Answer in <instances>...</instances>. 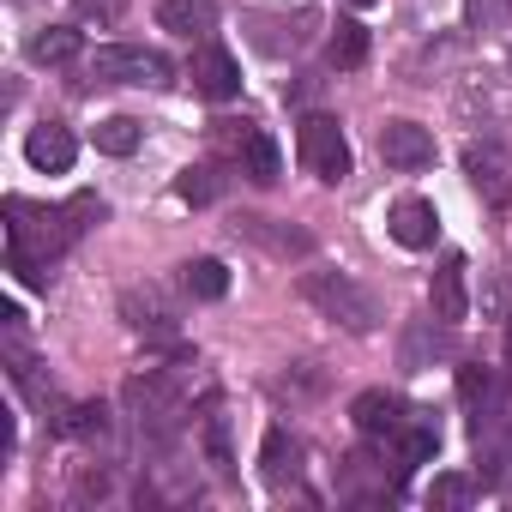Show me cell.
<instances>
[{
    "instance_id": "cell-6",
    "label": "cell",
    "mask_w": 512,
    "mask_h": 512,
    "mask_svg": "<svg viewBox=\"0 0 512 512\" xmlns=\"http://www.w3.org/2000/svg\"><path fill=\"white\" fill-rule=\"evenodd\" d=\"M217 127H223V139L235 145V163H241V175H247V181H260V187H272V181L284 175L278 139H272L266 127H253V121H217Z\"/></svg>"
},
{
    "instance_id": "cell-13",
    "label": "cell",
    "mask_w": 512,
    "mask_h": 512,
    "mask_svg": "<svg viewBox=\"0 0 512 512\" xmlns=\"http://www.w3.org/2000/svg\"><path fill=\"white\" fill-rule=\"evenodd\" d=\"M464 253H446L440 260V272H434V284H428V302H434V320H446V326H458V320H470V290H464Z\"/></svg>"
},
{
    "instance_id": "cell-10",
    "label": "cell",
    "mask_w": 512,
    "mask_h": 512,
    "mask_svg": "<svg viewBox=\"0 0 512 512\" xmlns=\"http://www.w3.org/2000/svg\"><path fill=\"white\" fill-rule=\"evenodd\" d=\"M187 79H193V91H199V97H211V103H229V97L241 91V67H235V55H229V49H217V43H199V55H193V67H187Z\"/></svg>"
},
{
    "instance_id": "cell-5",
    "label": "cell",
    "mask_w": 512,
    "mask_h": 512,
    "mask_svg": "<svg viewBox=\"0 0 512 512\" xmlns=\"http://www.w3.org/2000/svg\"><path fill=\"white\" fill-rule=\"evenodd\" d=\"M326 19L314 13V7H278V13H247V43L260 49V55H296V49H308L314 43V31H320Z\"/></svg>"
},
{
    "instance_id": "cell-16",
    "label": "cell",
    "mask_w": 512,
    "mask_h": 512,
    "mask_svg": "<svg viewBox=\"0 0 512 512\" xmlns=\"http://www.w3.org/2000/svg\"><path fill=\"white\" fill-rule=\"evenodd\" d=\"M260 470H266L272 488H296L302 482V440L290 428H272L266 446H260Z\"/></svg>"
},
{
    "instance_id": "cell-28",
    "label": "cell",
    "mask_w": 512,
    "mask_h": 512,
    "mask_svg": "<svg viewBox=\"0 0 512 512\" xmlns=\"http://www.w3.org/2000/svg\"><path fill=\"white\" fill-rule=\"evenodd\" d=\"M476 494V482H464V476H434V488H428V506H464Z\"/></svg>"
},
{
    "instance_id": "cell-11",
    "label": "cell",
    "mask_w": 512,
    "mask_h": 512,
    "mask_svg": "<svg viewBox=\"0 0 512 512\" xmlns=\"http://www.w3.org/2000/svg\"><path fill=\"white\" fill-rule=\"evenodd\" d=\"M386 229H392V241H398V247L428 253V247L440 241V211H434L428 199H398V205L386 211Z\"/></svg>"
},
{
    "instance_id": "cell-7",
    "label": "cell",
    "mask_w": 512,
    "mask_h": 512,
    "mask_svg": "<svg viewBox=\"0 0 512 512\" xmlns=\"http://www.w3.org/2000/svg\"><path fill=\"white\" fill-rule=\"evenodd\" d=\"M380 157H386V169L416 175V169L434 163V133H428L422 121H386V127H380Z\"/></svg>"
},
{
    "instance_id": "cell-12",
    "label": "cell",
    "mask_w": 512,
    "mask_h": 512,
    "mask_svg": "<svg viewBox=\"0 0 512 512\" xmlns=\"http://www.w3.org/2000/svg\"><path fill=\"white\" fill-rule=\"evenodd\" d=\"M121 314H127V326H133V332H151V338H169V332H175V320H181V314H175V302H169L157 284H133V290L121 296Z\"/></svg>"
},
{
    "instance_id": "cell-4",
    "label": "cell",
    "mask_w": 512,
    "mask_h": 512,
    "mask_svg": "<svg viewBox=\"0 0 512 512\" xmlns=\"http://www.w3.org/2000/svg\"><path fill=\"white\" fill-rule=\"evenodd\" d=\"M296 157H302L308 175L326 181V187H338V181L350 175V139H344V127H338L332 115H308V121L296 127Z\"/></svg>"
},
{
    "instance_id": "cell-8",
    "label": "cell",
    "mask_w": 512,
    "mask_h": 512,
    "mask_svg": "<svg viewBox=\"0 0 512 512\" xmlns=\"http://www.w3.org/2000/svg\"><path fill=\"white\" fill-rule=\"evenodd\" d=\"M410 416H416V410H410L398 392H380V386L350 404V422H356V434H368V440H398Z\"/></svg>"
},
{
    "instance_id": "cell-27",
    "label": "cell",
    "mask_w": 512,
    "mask_h": 512,
    "mask_svg": "<svg viewBox=\"0 0 512 512\" xmlns=\"http://www.w3.org/2000/svg\"><path fill=\"white\" fill-rule=\"evenodd\" d=\"M61 434H73V440H103V434H109V410H103V404H73V410L61 416Z\"/></svg>"
},
{
    "instance_id": "cell-22",
    "label": "cell",
    "mask_w": 512,
    "mask_h": 512,
    "mask_svg": "<svg viewBox=\"0 0 512 512\" xmlns=\"http://www.w3.org/2000/svg\"><path fill=\"white\" fill-rule=\"evenodd\" d=\"M181 290L193 302H223L229 296V266L223 260H187L181 266Z\"/></svg>"
},
{
    "instance_id": "cell-25",
    "label": "cell",
    "mask_w": 512,
    "mask_h": 512,
    "mask_svg": "<svg viewBox=\"0 0 512 512\" xmlns=\"http://www.w3.org/2000/svg\"><path fill=\"white\" fill-rule=\"evenodd\" d=\"M464 25H470L476 37L506 31V25H512V0H464Z\"/></svg>"
},
{
    "instance_id": "cell-2",
    "label": "cell",
    "mask_w": 512,
    "mask_h": 512,
    "mask_svg": "<svg viewBox=\"0 0 512 512\" xmlns=\"http://www.w3.org/2000/svg\"><path fill=\"white\" fill-rule=\"evenodd\" d=\"M302 296H308L332 326H344V332H356V338H368V332L380 326V302H374L356 278H344V272H308V278H302Z\"/></svg>"
},
{
    "instance_id": "cell-20",
    "label": "cell",
    "mask_w": 512,
    "mask_h": 512,
    "mask_svg": "<svg viewBox=\"0 0 512 512\" xmlns=\"http://www.w3.org/2000/svg\"><path fill=\"white\" fill-rule=\"evenodd\" d=\"M326 61H332L338 73H356V67L368 61V31H362V19H338V25H332V37H326Z\"/></svg>"
},
{
    "instance_id": "cell-9",
    "label": "cell",
    "mask_w": 512,
    "mask_h": 512,
    "mask_svg": "<svg viewBox=\"0 0 512 512\" xmlns=\"http://www.w3.org/2000/svg\"><path fill=\"white\" fill-rule=\"evenodd\" d=\"M25 163H31L37 175H67V169L79 163V139H73V127H61V121L31 127V133H25Z\"/></svg>"
},
{
    "instance_id": "cell-31",
    "label": "cell",
    "mask_w": 512,
    "mask_h": 512,
    "mask_svg": "<svg viewBox=\"0 0 512 512\" xmlns=\"http://www.w3.org/2000/svg\"><path fill=\"white\" fill-rule=\"evenodd\" d=\"M350 7H380V0H350Z\"/></svg>"
},
{
    "instance_id": "cell-15",
    "label": "cell",
    "mask_w": 512,
    "mask_h": 512,
    "mask_svg": "<svg viewBox=\"0 0 512 512\" xmlns=\"http://www.w3.org/2000/svg\"><path fill=\"white\" fill-rule=\"evenodd\" d=\"M157 25L175 31V37H187V43H205L217 31V0H163Z\"/></svg>"
},
{
    "instance_id": "cell-30",
    "label": "cell",
    "mask_w": 512,
    "mask_h": 512,
    "mask_svg": "<svg viewBox=\"0 0 512 512\" xmlns=\"http://www.w3.org/2000/svg\"><path fill=\"white\" fill-rule=\"evenodd\" d=\"M205 446H211V464L229 470V440H223V422H205Z\"/></svg>"
},
{
    "instance_id": "cell-21",
    "label": "cell",
    "mask_w": 512,
    "mask_h": 512,
    "mask_svg": "<svg viewBox=\"0 0 512 512\" xmlns=\"http://www.w3.org/2000/svg\"><path fill=\"white\" fill-rule=\"evenodd\" d=\"M235 235L266 241L272 253H284V260H290V253H296V260H302V253H314V241H308L302 229H272V217H241V223H235Z\"/></svg>"
},
{
    "instance_id": "cell-1",
    "label": "cell",
    "mask_w": 512,
    "mask_h": 512,
    "mask_svg": "<svg viewBox=\"0 0 512 512\" xmlns=\"http://www.w3.org/2000/svg\"><path fill=\"white\" fill-rule=\"evenodd\" d=\"M103 199L97 193H79V199H67V205H55V211H37V205H25V199H7V272H19V284H43V272H49V260H61V253L91 229V223H103Z\"/></svg>"
},
{
    "instance_id": "cell-3",
    "label": "cell",
    "mask_w": 512,
    "mask_h": 512,
    "mask_svg": "<svg viewBox=\"0 0 512 512\" xmlns=\"http://www.w3.org/2000/svg\"><path fill=\"white\" fill-rule=\"evenodd\" d=\"M91 79L97 85H145V91H163L175 85V67L163 49H145V43H103L91 55Z\"/></svg>"
},
{
    "instance_id": "cell-18",
    "label": "cell",
    "mask_w": 512,
    "mask_h": 512,
    "mask_svg": "<svg viewBox=\"0 0 512 512\" xmlns=\"http://www.w3.org/2000/svg\"><path fill=\"white\" fill-rule=\"evenodd\" d=\"M79 49H85V37H79L73 25H43V31H31V43H25V55H31L37 67H67V61H79Z\"/></svg>"
},
{
    "instance_id": "cell-14",
    "label": "cell",
    "mask_w": 512,
    "mask_h": 512,
    "mask_svg": "<svg viewBox=\"0 0 512 512\" xmlns=\"http://www.w3.org/2000/svg\"><path fill=\"white\" fill-rule=\"evenodd\" d=\"M440 356H452V326H446V320H416V326L404 332V344H398L404 374H422V368H434Z\"/></svg>"
},
{
    "instance_id": "cell-17",
    "label": "cell",
    "mask_w": 512,
    "mask_h": 512,
    "mask_svg": "<svg viewBox=\"0 0 512 512\" xmlns=\"http://www.w3.org/2000/svg\"><path fill=\"white\" fill-rule=\"evenodd\" d=\"M464 175H470V187H476L488 205H506L512 181H506V163H500L494 145H470V151H464Z\"/></svg>"
},
{
    "instance_id": "cell-29",
    "label": "cell",
    "mask_w": 512,
    "mask_h": 512,
    "mask_svg": "<svg viewBox=\"0 0 512 512\" xmlns=\"http://www.w3.org/2000/svg\"><path fill=\"white\" fill-rule=\"evenodd\" d=\"M73 13L79 19H97V25H115L127 13V0H73Z\"/></svg>"
},
{
    "instance_id": "cell-19",
    "label": "cell",
    "mask_w": 512,
    "mask_h": 512,
    "mask_svg": "<svg viewBox=\"0 0 512 512\" xmlns=\"http://www.w3.org/2000/svg\"><path fill=\"white\" fill-rule=\"evenodd\" d=\"M434 452H440V428H434V416L416 410V416L404 422V434H398V476H410V470L428 464Z\"/></svg>"
},
{
    "instance_id": "cell-23",
    "label": "cell",
    "mask_w": 512,
    "mask_h": 512,
    "mask_svg": "<svg viewBox=\"0 0 512 512\" xmlns=\"http://www.w3.org/2000/svg\"><path fill=\"white\" fill-rule=\"evenodd\" d=\"M139 139H145V127H139L133 115H109V121H97V151H103V157H133Z\"/></svg>"
},
{
    "instance_id": "cell-24",
    "label": "cell",
    "mask_w": 512,
    "mask_h": 512,
    "mask_svg": "<svg viewBox=\"0 0 512 512\" xmlns=\"http://www.w3.org/2000/svg\"><path fill=\"white\" fill-rule=\"evenodd\" d=\"M217 193H223V175H217L211 163H193V169L175 175V199H181V205H211Z\"/></svg>"
},
{
    "instance_id": "cell-26",
    "label": "cell",
    "mask_w": 512,
    "mask_h": 512,
    "mask_svg": "<svg viewBox=\"0 0 512 512\" xmlns=\"http://www.w3.org/2000/svg\"><path fill=\"white\" fill-rule=\"evenodd\" d=\"M458 398L476 410V428H482V410H488V398H494V374H488L482 362H464V368H458Z\"/></svg>"
}]
</instances>
